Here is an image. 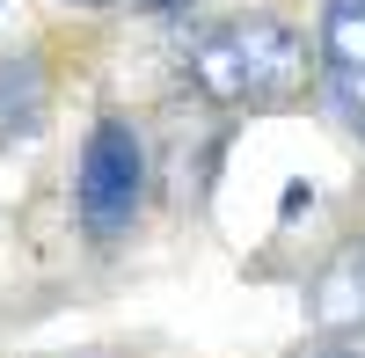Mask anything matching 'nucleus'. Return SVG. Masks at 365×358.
<instances>
[{
	"label": "nucleus",
	"instance_id": "2",
	"mask_svg": "<svg viewBox=\"0 0 365 358\" xmlns=\"http://www.w3.org/2000/svg\"><path fill=\"white\" fill-rule=\"evenodd\" d=\"M146 205V146L125 117H103L81 146V175H73V213L88 227V242H125L132 220Z\"/></svg>",
	"mask_w": 365,
	"mask_h": 358
},
{
	"label": "nucleus",
	"instance_id": "6",
	"mask_svg": "<svg viewBox=\"0 0 365 358\" xmlns=\"http://www.w3.org/2000/svg\"><path fill=\"white\" fill-rule=\"evenodd\" d=\"M139 15H175V8H190V0H132Z\"/></svg>",
	"mask_w": 365,
	"mask_h": 358
},
{
	"label": "nucleus",
	"instance_id": "4",
	"mask_svg": "<svg viewBox=\"0 0 365 358\" xmlns=\"http://www.w3.org/2000/svg\"><path fill=\"white\" fill-rule=\"evenodd\" d=\"M307 314H314L322 337H358L365 329V242H351L322 263V278L307 292Z\"/></svg>",
	"mask_w": 365,
	"mask_h": 358
},
{
	"label": "nucleus",
	"instance_id": "3",
	"mask_svg": "<svg viewBox=\"0 0 365 358\" xmlns=\"http://www.w3.org/2000/svg\"><path fill=\"white\" fill-rule=\"evenodd\" d=\"M322 73L344 125L365 139V0H329L322 8Z\"/></svg>",
	"mask_w": 365,
	"mask_h": 358
},
{
	"label": "nucleus",
	"instance_id": "5",
	"mask_svg": "<svg viewBox=\"0 0 365 358\" xmlns=\"http://www.w3.org/2000/svg\"><path fill=\"white\" fill-rule=\"evenodd\" d=\"M44 110H51V88H44L37 51L0 58V139H29V132H44Z\"/></svg>",
	"mask_w": 365,
	"mask_h": 358
},
{
	"label": "nucleus",
	"instance_id": "1",
	"mask_svg": "<svg viewBox=\"0 0 365 358\" xmlns=\"http://www.w3.org/2000/svg\"><path fill=\"white\" fill-rule=\"evenodd\" d=\"M182 73L205 103L220 110H270L299 96V81H307V44L292 37L278 15H234L220 29H205L182 58Z\"/></svg>",
	"mask_w": 365,
	"mask_h": 358
}]
</instances>
